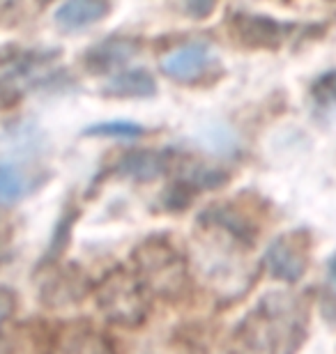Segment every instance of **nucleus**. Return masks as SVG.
Wrapping results in <instances>:
<instances>
[{
	"label": "nucleus",
	"instance_id": "nucleus-1",
	"mask_svg": "<svg viewBox=\"0 0 336 354\" xmlns=\"http://www.w3.org/2000/svg\"><path fill=\"white\" fill-rule=\"evenodd\" d=\"M297 304L288 295H267L240 324L238 336L251 350H292L302 336Z\"/></svg>",
	"mask_w": 336,
	"mask_h": 354
},
{
	"label": "nucleus",
	"instance_id": "nucleus-2",
	"mask_svg": "<svg viewBox=\"0 0 336 354\" xmlns=\"http://www.w3.org/2000/svg\"><path fill=\"white\" fill-rule=\"evenodd\" d=\"M136 276L152 292L163 299H177L187 290V260L166 239H148L134 251Z\"/></svg>",
	"mask_w": 336,
	"mask_h": 354
},
{
	"label": "nucleus",
	"instance_id": "nucleus-3",
	"mask_svg": "<svg viewBox=\"0 0 336 354\" xmlns=\"http://www.w3.org/2000/svg\"><path fill=\"white\" fill-rule=\"evenodd\" d=\"M95 301L106 320L120 327H139L148 315V290L125 267L113 269L95 286Z\"/></svg>",
	"mask_w": 336,
	"mask_h": 354
},
{
	"label": "nucleus",
	"instance_id": "nucleus-4",
	"mask_svg": "<svg viewBox=\"0 0 336 354\" xmlns=\"http://www.w3.org/2000/svg\"><path fill=\"white\" fill-rule=\"evenodd\" d=\"M212 60L214 58L207 44H187L163 55L161 72L175 81H194L207 72Z\"/></svg>",
	"mask_w": 336,
	"mask_h": 354
},
{
	"label": "nucleus",
	"instance_id": "nucleus-5",
	"mask_svg": "<svg viewBox=\"0 0 336 354\" xmlns=\"http://www.w3.org/2000/svg\"><path fill=\"white\" fill-rule=\"evenodd\" d=\"M265 265L272 272V276L288 283L299 281V276L306 269V258L304 251L299 249V244L295 242L292 235L278 237L276 242L269 244V249L265 253Z\"/></svg>",
	"mask_w": 336,
	"mask_h": 354
},
{
	"label": "nucleus",
	"instance_id": "nucleus-6",
	"mask_svg": "<svg viewBox=\"0 0 336 354\" xmlns=\"http://www.w3.org/2000/svg\"><path fill=\"white\" fill-rule=\"evenodd\" d=\"M109 12L111 0H65L55 12V24L60 30L76 32L102 21Z\"/></svg>",
	"mask_w": 336,
	"mask_h": 354
},
{
	"label": "nucleus",
	"instance_id": "nucleus-7",
	"mask_svg": "<svg viewBox=\"0 0 336 354\" xmlns=\"http://www.w3.org/2000/svg\"><path fill=\"white\" fill-rule=\"evenodd\" d=\"M168 159H170L168 152L134 150L118 161L116 171L123 177H132V180H139V182H150L163 175V171L168 168Z\"/></svg>",
	"mask_w": 336,
	"mask_h": 354
},
{
	"label": "nucleus",
	"instance_id": "nucleus-8",
	"mask_svg": "<svg viewBox=\"0 0 336 354\" xmlns=\"http://www.w3.org/2000/svg\"><path fill=\"white\" fill-rule=\"evenodd\" d=\"M283 28L276 21L265 17H254V14H238L233 19V32L235 37H240L245 44L251 46H265L274 44L281 37Z\"/></svg>",
	"mask_w": 336,
	"mask_h": 354
},
{
	"label": "nucleus",
	"instance_id": "nucleus-9",
	"mask_svg": "<svg viewBox=\"0 0 336 354\" xmlns=\"http://www.w3.org/2000/svg\"><path fill=\"white\" fill-rule=\"evenodd\" d=\"M104 92L111 97H132V99H141V97H152L157 92V83L152 79V74L145 72V69H127L123 74L111 76L109 83L104 86Z\"/></svg>",
	"mask_w": 336,
	"mask_h": 354
},
{
	"label": "nucleus",
	"instance_id": "nucleus-10",
	"mask_svg": "<svg viewBox=\"0 0 336 354\" xmlns=\"http://www.w3.org/2000/svg\"><path fill=\"white\" fill-rule=\"evenodd\" d=\"M139 46L130 39H104L102 44L88 51V67L95 72H106V69L125 65L127 60L134 58Z\"/></svg>",
	"mask_w": 336,
	"mask_h": 354
},
{
	"label": "nucleus",
	"instance_id": "nucleus-11",
	"mask_svg": "<svg viewBox=\"0 0 336 354\" xmlns=\"http://www.w3.org/2000/svg\"><path fill=\"white\" fill-rule=\"evenodd\" d=\"M83 281V279H81ZM76 279L71 272H60L51 283L44 288V301L51 304V306H60V304H71L78 301L76 297L83 295V283Z\"/></svg>",
	"mask_w": 336,
	"mask_h": 354
},
{
	"label": "nucleus",
	"instance_id": "nucleus-12",
	"mask_svg": "<svg viewBox=\"0 0 336 354\" xmlns=\"http://www.w3.org/2000/svg\"><path fill=\"white\" fill-rule=\"evenodd\" d=\"M28 177L14 164H0V203H17L28 194Z\"/></svg>",
	"mask_w": 336,
	"mask_h": 354
},
{
	"label": "nucleus",
	"instance_id": "nucleus-13",
	"mask_svg": "<svg viewBox=\"0 0 336 354\" xmlns=\"http://www.w3.org/2000/svg\"><path fill=\"white\" fill-rule=\"evenodd\" d=\"M85 136L95 138H120V140H134L143 136V127L134 122H99L85 129Z\"/></svg>",
	"mask_w": 336,
	"mask_h": 354
},
{
	"label": "nucleus",
	"instance_id": "nucleus-14",
	"mask_svg": "<svg viewBox=\"0 0 336 354\" xmlns=\"http://www.w3.org/2000/svg\"><path fill=\"white\" fill-rule=\"evenodd\" d=\"M184 182L194 189H214L226 182V175L217 171V168H210L203 164H191L187 171H184Z\"/></svg>",
	"mask_w": 336,
	"mask_h": 354
},
{
	"label": "nucleus",
	"instance_id": "nucleus-15",
	"mask_svg": "<svg viewBox=\"0 0 336 354\" xmlns=\"http://www.w3.org/2000/svg\"><path fill=\"white\" fill-rule=\"evenodd\" d=\"M313 97L320 104H336V72H330L313 83Z\"/></svg>",
	"mask_w": 336,
	"mask_h": 354
},
{
	"label": "nucleus",
	"instance_id": "nucleus-16",
	"mask_svg": "<svg viewBox=\"0 0 336 354\" xmlns=\"http://www.w3.org/2000/svg\"><path fill=\"white\" fill-rule=\"evenodd\" d=\"M175 5H180V10L184 14H189V17L205 19V17H210V14L214 12L217 0H175Z\"/></svg>",
	"mask_w": 336,
	"mask_h": 354
},
{
	"label": "nucleus",
	"instance_id": "nucleus-17",
	"mask_svg": "<svg viewBox=\"0 0 336 354\" xmlns=\"http://www.w3.org/2000/svg\"><path fill=\"white\" fill-rule=\"evenodd\" d=\"M14 310H17V295L10 288H0V329L12 317Z\"/></svg>",
	"mask_w": 336,
	"mask_h": 354
},
{
	"label": "nucleus",
	"instance_id": "nucleus-18",
	"mask_svg": "<svg viewBox=\"0 0 336 354\" xmlns=\"http://www.w3.org/2000/svg\"><path fill=\"white\" fill-rule=\"evenodd\" d=\"M330 274H332V281L336 283V260H334V263L330 265Z\"/></svg>",
	"mask_w": 336,
	"mask_h": 354
},
{
	"label": "nucleus",
	"instance_id": "nucleus-19",
	"mask_svg": "<svg viewBox=\"0 0 336 354\" xmlns=\"http://www.w3.org/2000/svg\"><path fill=\"white\" fill-rule=\"evenodd\" d=\"M42 3H46V0H42Z\"/></svg>",
	"mask_w": 336,
	"mask_h": 354
}]
</instances>
